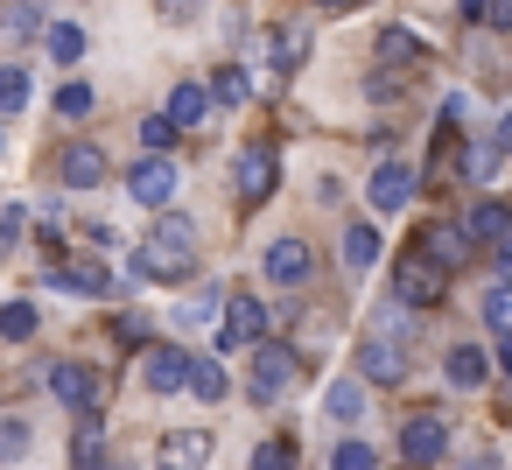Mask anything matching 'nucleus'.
I'll return each instance as SVG.
<instances>
[{
    "label": "nucleus",
    "instance_id": "obj_44",
    "mask_svg": "<svg viewBox=\"0 0 512 470\" xmlns=\"http://www.w3.org/2000/svg\"><path fill=\"white\" fill-rule=\"evenodd\" d=\"M456 15L463 22H484V0H456Z\"/></svg>",
    "mask_w": 512,
    "mask_h": 470
},
{
    "label": "nucleus",
    "instance_id": "obj_1",
    "mask_svg": "<svg viewBox=\"0 0 512 470\" xmlns=\"http://www.w3.org/2000/svg\"><path fill=\"white\" fill-rule=\"evenodd\" d=\"M295 372H302V351L281 344V337H260L253 358H246V393H253V400H281V386H288Z\"/></svg>",
    "mask_w": 512,
    "mask_h": 470
},
{
    "label": "nucleus",
    "instance_id": "obj_40",
    "mask_svg": "<svg viewBox=\"0 0 512 470\" xmlns=\"http://www.w3.org/2000/svg\"><path fill=\"white\" fill-rule=\"evenodd\" d=\"M22 225H29V218H22V211H15V204H8V211H0V253H8V246H15V239H22Z\"/></svg>",
    "mask_w": 512,
    "mask_h": 470
},
{
    "label": "nucleus",
    "instance_id": "obj_20",
    "mask_svg": "<svg viewBox=\"0 0 512 470\" xmlns=\"http://www.w3.org/2000/svg\"><path fill=\"white\" fill-rule=\"evenodd\" d=\"M484 379H491V358L477 344H456L449 351V386H484Z\"/></svg>",
    "mask_w": 512,
    "mask_h": 470
},
{
    "label": "nucleus",
    "instance_id": "obj_12",
    "mask_svg": "<svg viewBox=\"0 0 512 470\" xmlns=\"http://www.w3.org/2000/svg\"><path fill=\"white\" fill-rule=\"evenodd\" d=\"M414 190H421V176H414L407 162H379V169H372V190H365V197H372V211H400V204H407Z\"/></svg>",
    "mask_w": 512,
    "mask_h": 470
},
{
    "label": "nucleus",
    "instance_id": "obj_41",
    "mask_svg": "<svg viewBox=\"0 0 512 470\" xmlns=\"http://www.w3.org/2000/svg\"><path fill=\"white\" fill-rule=\"evenodd\" d=\"M484 22H491V29H505V36H512V0H484Z\"/></svg>",
    "mask_w": 512,
    "mask_h": 470
},
{
    "label": "nucleus",
    "instance_id": "obj_16",
    "mask_svg": "<svg viewBox=\"0 0 512 470\" xmlns=\"http://www.w3.org/2000/svg\"><path fill=\"white\" fill-rule=\"evenodd\" d=\"M456 232H463L470 246H498V239L512 232V211H505V204H470V218H463Z\"/></svg>",
    "mask_w": 512,
    "mask_h": 470
},
{
    "label": "nucleus",
    "instance_id": "obj_11",
    "mask_svg": "<svg viewBox=\"0 0 512 470\" xmlns=\"http://www.w3.org/2000/svg\"><path fill=\"white\" fill-rule=\"evenodd\" d=\"M274 183H281V162H274V148H267V141H253V148L239 155V197H246V204H267V197H274Z\"/></svg>",
    "mask_w": 512,
    "mask_h": 470
},
{
    "label": "nucleus",
    "instance_id": "obj_6",
    "mask_svg": "<svg viewBox=\"0 0 512 470\" xmlns=\"http://www.w3.org/2000/svg\"><path fill=\"white\" fill-rule=\"evenodd\" d=\"M50 393H57L71 414H99V372L78 365V358H57V365H50Z\"/></svg>",
    "mask_w": 512,
    "mask_h": 470
},
{
    "label": "nucleus",
    "instance_id": "obj_24",
    "mask_svg": "<svg viewBox=\"0 0 512 470\" xmlns=\"http://www.w3.org/2000/svg\"><path fill=\"white\" fill-rule=\"evenodd\" d=\"M50 281H57V288H71V295H113L106 267H57Z\"/></svg>",
    "mask_w": 512,
    "mask_h": 470
},
{
    "label": "nucleus",
    "instance_id": "obj_37",
    "mask_svg": "<svg viewBox=\"0 0 512 470\" xmlns=\"http://www.w3.org/2000/svg\"><path fill=\"white\" fill-rule=\"evenodd\" d=\"M92 106H99V99H92V85H64V92H57V113H64V120H85Z\"/></svg>",
    "mask_w": 512,
    "mask_h": 470
},
{
    "label": "nucleus",
    "instance_id": "obj_17",
    "mask_svg": "<svg viewBox=\"0 0 512 470\" xmlns=\"http://www.w3.org/2000/svg\"><path fill=\"white\" fill-rule=\"evenodd\" d=\"M204 106H211V99H204V85H197V78H183V85L169 92V113H162V120H169L176 134H190V127L204 120Z\"/></svg>",
    "mask_w": 512,
    "mask_h": 470
},
{
    "label": "nucleus",
    "instance_id": "obj_14",
    "mask_svg": "<svg viewBox=\"0 0 512 470\" xmlns=\"http://www.w3.org/2000/svg\"><path fill=\"white\" fill-rule=\"evenodd\" d=\"M57 176H64L71 190H99V183H106V155H99L92 141H71L64 162H57Z\"/></svg>",
    "mask_w": 512,
    "mask_h": 470
},
{
    "label": "nucleus",
    "instance_id": "obj_43",
    "mask_svg": "<svg viewBox=\"0 0 512 470\" xmlns=\"http://www.w3.org/2000/svg\"><path fill=\"white\" fill-rule=\"evenodd\" d=\"M498 274H505V281H512V232H505V239H498Z\"/></svg>",
    "mask_w": 512,
    "mask_h": 470
},
{
    "label": "nucleus",
    "instance_id": "obj_39",
    "mask_svg": "<svg viewBox=\"0 0 512 470\" xmlns=\"http://www.w3.org/2000/svg\"><path fill=\"white\" fill-rule=\"evenodd\" d=\"M15 456H29V428L22 421H0V463H15Z\"/></svg>",
    "mask_w": 512,
    "mask_h": 470
},
{
    "label": "nucleus",
    "instance_id": "obj_38",
    "mask_svg": "<svg viewBox=\"0 0 512 470\" xmlns=\"http://www.w3.org/2000/svg\"><path fill=\"white\" fill-rule=\"evenodd\" d=\"M330 470H379V456H372L365 442H337V456H330Z\"/></svg>",
    "mask_w": 512,
    "mask_h": 470
},
{
    "label": "nucleus",
    "instance_id": "obj_3",
    "mask_svg": "<svg viewBox=\"0 0 512 470\" xmlns=\"http://www.w3.org/2000/svg\"><path fill=\"white\" fill-rule=\"evenodd\" d=\"M442 449H449V414L442 407H414L407 428H400V456L407 463H442Z\"/></svg>",
    "mask_w": 512,
    "mask_h": 470
},
{
    "label": "nucleus",
    "instance_id": "obj_33",
    "mask_svg": "<svg viewBox=\"0 0 512 470\" xmlns=\"http://www.w3.org/2000/svg\"><path fill=\"white\" fill-rule=\"evenodd\" d=\"M484 323H491V330H505V337H512V281H498V288H491V295H484Z\"/></svg>",
    "mask_w": 512,
    "mask_h": 470
},
{
    "label": "nucleus",
    "instance_id": "obj_46",
    "mask_svg": "<svg viewBox=\"0 0 512 470\" xmlns=\"http://www.w3.org/2000/svg\"><path fill=\"white\" fill-rule=\"evenodd\" d=\"M85 470H127V463H113V456H99V463H85Z\"/></svg>",
    "mask_w": 512,
    "mask_h": 470
},
{
    "label": "nucleus",
    "instance_id": "obj_8",
    "mask_svg": "<svg viewBox=\"0 0 512 470\" xmlns=\"http://www.w3.org/2000/svg\"><path fill=\"white\" fill-rule=\"evenodd\" d=\"M190 267H197V253H183V246H162V239L134 246V281H190Z\"/></svg>",
    "mask_w": 512,
    "mask_h": 470
},
{
    "label": "nucleus",
    "instance_id": "obj_48",
    "mask_svg": "<svg viewBox=\"0 0 512 470\" xmlns=\"http://www.w3.org/2000/svg\"><path fill=\"white\" fill-rule=\"evenodd\" d=\"M498 365H505V372H512V337H505V351H498Z\"/></svg>",
    "mask_w": 512,
    "mask_h": 470
},
{
    "label": "nucleus",
    "instance_id": "obj_36",
    "mask_svg": "<svg viewBox=\"0 0 512 470\" xmlns=\"http://www.w3.org/2000/svg\"><path fill=\"white\" fill-rule=\"evenodd\" d=\"M253 470H295V442H288V435H274V442H260V456H253Z\"/></svg>",
    "mask_w": 512,
    "mask_h": 470
},
{
    "label": "nucleus",
    "instance_id": "obj_26",
    "mask_svg": "<svg viewBox=\"0 0 512 470\" xmlns=\"http://www.w3.org/2000/svg\"><path fill=\"white\" fill-rule=\"evenodd\" d=\"M29 92H36V85H29V71H22V64H0V113H22V106H29Z\"/></svg>",
    "mask_w": 512,
    "mask_h": 470
},
{
    "label": "nucleus",
    "instance_id": "obj_34",
    "mask_svg": "<svg viewBox=\"0 0 512 470\" xmlns=\"http://www.w3.org/2000/svg\"><path fill=\"white\" fill-rule=\"evenodd\" d=\"M0 29H8V36H36L43 29V8H36V0H15V8L0 15Z\"/></svg>",
    "mask_w": 512,
    "mask_h": 470
},
{
    "label": "nucleus",
    "instance_id": "obj_4",
    "mask_svg": "<svg viewBox=\"0 0 512 470\" xmlns=\"http://www.w3.org/2000/svg\"><path fill=\"white\" fill-rule=\"evenodd\" d=\"M267 302H253V295H225V330H218V351H239V344H260L267 337Z\"/></svg>",
    "mask_w": 512,
    "mask_h": 470
},
{
    "label": "nucleus",
    "instance_id": "obj_19",
    "mask_svg": "<svg viewBox=\"0 0 512 470\" xmlns=\"http://www.w3.org/2000/svg\"><path fill=\"white\" fill-rule=\"evenodd\" d=\"M344 267H351V274L379 267V232H372V225H344Z\"/></svg>",
    "mask_w": 512,
    "mask_h": 470
},
{
    "label": "nucleus",
    "instance_id": "obj_5",
    "mask_svg": "<svg viewBox=\"0 0 512 470\" xmlns=\"http://www.w3.org/2000/svg\"><path fill=\"white\" fill-rule=\"evenodd\" d=\"M358 372H365L372 386H400V379H407V351H400V337L365 330V337H358Z\"/></svg>",
    "mask_w": 512,
    "mask_h": 470
},
{
    "label": "nucleus",
    "instance_id": "obj_32",
    "mask_svg": "<svg viewBox=\"0 0 512 470\" xmlns=\"http://www.w3.org/2000/svg\"><path fill=\"white\" fill-rule=\"evenodd\" d=\"M155 239H162V246H183V253H197V225H190V218H176V211H162Z\"/></svg>",
    "mask_w": 512,
    "mask_h": 470
},
{
    "label": "nucleus",
    "instance_id": "obj_25",
    "mask_svg": "<svg viewBox=\"0 0 512 470\" xmlns=\"http://www.w3.org/2000/svg\"><path fill=\"white\" fill-rule=\"evenodd\" d=\"M36 302H8V309H0V337H8V344H29L36 337Z\"/></svg>",
    "mask_w": 512,
    "mask_h": 470
},
{
    "label": "nucleus",
    "instance_id": "obj_35",
    "mask_svg": "<svg viewBox=\"0 0 512 470\" xmlns=\"http://www.w3.org/2000/svg\"><path fill=\"white\" fill-rule=\"evenodd\" d=\"M246 92H253V85H246V71H218V85H211L204 99H218V106H246Z\"/></svg>",
    "mask_w": 512,
    "mask_h": 470
},
{
    "label": "nucleus",
    "instance_id": "obj_28",
    "mask_svg": "<svg viewBox=\"0 0 512 470\" xmlns=\"http://www.w3.org/2000/svg\"><path fill=\"white\" fill-rule=\"evenodd\" d=\"M50 57H57V64H78V57H85V29H78V22H57V29H50Z\"/></svg>",
    "mask_w": 512,
    "mask_h": 470
},
{
    "label": "nucleus",
    "instance_id": "obj_30",
    "mask_svg": "<svg viewBox=\"0 0 512 470\" xmlns=\"http://www.w3.org/2000/svg\"><path fill=\"white\" fill-rule=\"evenodd\" d=\"M71 456H78V470L106 456V435H99V414H85V421H78V442H71Z\"/></svg>",
    "mask_w": 512,
    "mask_h": 470
},
{
    "label": "nucleus",
    "instance_id": "obj_15",
    "mask_svg": "<svg viewBox=\"0 0 512 470\" xmlns=\"http://www.w3.org/2000/svg\"><path fill=\"white\" fill-rule=\"evenodd\" d=\"M141 379H148L155 393H183V379H190V351L155 344V351H148V365H141Z\"/></svg>",
    "mask_w": 512,
    "mask_h": 470
},
{
    "label": "nucleus",
    "instance_id": "obj_18",
    "mask_svg": "<svg viewBox=\"0 0 512 470\" xmlns=\"http://www.w3.org/2000/svg\"><path fill=\"white\" fill-rule=\"evenodd\" d=\"M498 162H505V155H498L491 141H463V155H456V176H463V183H491V176H498Z\"/></svg>",
    "mask_w": 512,
    "mask_h": 470
},
{
    "label": "nucleus",
    "instance_id": "obj_23",
    "mask_svg": "<svg viewBox=\"0 0 512 470\" xmlns=\"http://www.w3.org/2000/svg\"><path fill=\"white\" fill-rule=\"evenodd\" d=\"M379 57H386V64H407V57L428 64V43H421L414 29H386V36H379Z\"/></svg>",
    "mask_w": 512,
    "mask_h": 470
},
{
    "label": "nucleus",
    "instance_id": "obj_9",
    "mask_svg": "<svg viewBox=\"0 0 512 470\" xmlns=\"http://www.w3.org/2000/svg\"><path fill=\"white\" fill-rule=\"evenodd\" d=\"M211 428H169L162 449H155V470H204L211 463Z\"/></svg>",
    "mask_w": 512,
    "mask_h": 470
},
{
    "label": "nucleus",
    "instance_id": "obj_45",
    "mask_svg": "<svg viewBox=\"0 0 512 470\" xmlns=\"http://www.w3.org/2000/svg\"><path fill=\"white\" fill-rule=\"evenodd\" d=\"M309 8H365V0H309Z\"/></svg>",
    "mask_w": 512,
    "mask_h": 470
},
{
    "label": "nucleus",
    "instance_id": "obj_13",
    "mask_svg": "<svg viewBox=\"0 0 512 470\" xmlns=\"http://www.w3.org/2000/svg\"><path fill=\"white\" fill-rule=\"evenodd\" d=\"M309 274H316V260H309L302 239H274V246H267V281H274V288H302Z\"/></svg>",
    "mask_w": 512,
    "mask_h": 470
},
{
    "label": "nucleus",
    "instance_id": "obj_10",
    "mask_svg": "<svg viewBox=\"0 0 512 470\" xmlns=\"http://www.w3.org/2000/svg\"><path fill=\"white\" fill-rule=\"evenodd\" d=\"M414 253H421L435 274H456V267L470 260V239H463L449 218H435V225H421V246H414Z\"/></svg>",
    "mask_w": 512,
    "mask_h": 470
},
{
    "label": "nucleus",
    "instance_id": "obj_2",
    "mask_svg": "<svg viewBox=\"0 0 512 470\" xmlns=\"http://www.w3.org/2000/svg\"><path fill=\"white\" fill-rule=\"evenodd\" d=\"M442 295H449V274H435L421 253L393 260V302H407V309H435Z\"/></svg>",
    "mask_w": 512,
    "mask_h": 470
},
{
    "label": "nucleus",
    "instance_id": "obj_22",
    "mask_svg": "<svg viewBox=\"0 0 512 470\" xmlns=\"http://www.w3.org/2000/svg\"><path fill=\"white\" fill-rule=\"evenodd\" d=\"M323 414H330V421H358V414H365V386H358V379H337V386L323 393Z\"/></svg>",
    "mask_w": 512,
    "mask_h": 470
},
{
    "label": "nucleus",
    "instance_id": "obj_31",
    "mask_svg": "<svg viewBox=\"0 0 512 470\" xmlns=\"http://www.w3.org/2000/svg\"><path fill=\"white\" fill-rule=\"evenodd\" d=\"M176 141H183V134H176V127H169L162 113H148V120H141V148H148V155H169Z\"/></svg>",
    "mask_w": 512,
    "mask_h": 470
},
{
    "label": "nucleus",
    "instance_id": "obj_21",
    "mask_svg": "<svg viewBox=\"0 0 512 470\" xmlns=\"http://www.w3.org/2000/svg\"><path fill=\"white\" fill-rule=\"evenodd\" d=\"M183 386H190L204 407H218V400H225V365H218V358H190V379H183Z\"/></svg>",
    "mask_w": 512,
    "mask_h": 470
},
{
    "label": "nucleus",
    "instance_id": "obj_29",
    "mask_svg": "<svg viewBox=\"0 0 512 470\" xmlns=\"http://www.w3.org/2000/svg\"><path fill=\"white\" fill-rule=\"evenodd\" d=\"M274 57H281V71H295V64L309 57V22H288L281 43H274Z\"/></svg>",
    "mask_w": 512,
    "mask_h": 470
},
{
    "label": "nucleus",
    "instance_id": "obj_7",
    "mask_svg": "<svg viewBox=\"0 0 512 470\" xmlns=\"http://www.w3.org/2000/svg\"><path fill=\"white\" fill-rule=\"evenodd\" d=\"M127 190H134V204L169 211V197H176V162H169V155H141L134 176H127Z\"/></svg>",
    "mask_w": 512,
    "mask_h": 470
},
{
    "label": "nucleus",
    "instance_id": "obj_27",
    "mask_svg": "<svg viewBox=\"0 0 512 470\" xmlns=\"http://www.w3.org/2000/svg\"><path fill=\"white\" fill-rule=\"evenodd\" d=\"M218 302H225V295H218V288H204V295H190V302H176V323H183V330H204V323L218 316Z\"/></svg>",
    "mask_w": 512,
    "mask_h": 470
},
{
    "label": "nucleus",
    "instance_id": "obj_47",
    "mask_svg": "<svg viewBox=\"0 0 512 470\" xmlns=\"http://www.w3.org/2000/svg\"><path fill=\"white\" fill-rule=\"evenodd\" d=\"M463 470H498V463H491V456H477V463H463Z\"/></svg>",
    "mask_w": 512,
    "mask_h": 470
},
{
    "label": "nucleus",
    "instance_id": "obj_42",
    "mask_svg": "<svg viewBox=\"0 0 512 470\" xmlns=\"http://www.w3.org/2000/svg\"><path fill=\"white\" fill-rule=\"evenodd\" d=\"M491 148H498V155H512V113L498 120V134H491Z\"/></svg>",
    "mask_w": 512,
    "mask_h": 470
}]
</instances>
